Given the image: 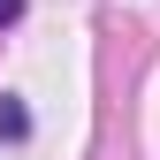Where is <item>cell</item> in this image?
I'll return each instance as SVG.
<instances>
[{
  "mask_svg": "<svg viewBox=\"0 0 160 160\" xmlns=\"http://www.w3.org/2000/svg\"><path fill=\"white\" fill-rule=\"evenodd\" d=\"M23 137H31V107L0 92V145H23Z\"/></svg>",
  "mask_w": 160,
  "mask_h": 160,
  "instance_id": "cell-1",
  "label": "cell"
},
{
  "mask_svg": "<svg viewBox=\"0 0 160 160\" xmlns=\"http://www.w3.org/2000/svg\"><path fill=\"white\" fill-rule=\"evenodd\" d=\"M8 23H23V0H0V31Z\"/></svg>",
  "mask_w": 160,
  "mask_h": 160,
  "instance_id": "cell-2",
  "label": "cell"
}]
</instances>
